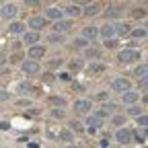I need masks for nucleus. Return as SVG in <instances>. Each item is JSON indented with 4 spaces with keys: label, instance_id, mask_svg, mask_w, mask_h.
Returning <instances> with one entry per match:
<instances>
[{
    "label": "nucleus",
    "instance_id": "473e14b6",
    "mask_svg": "<svg viewBox=\"0 0 148 148\" xmlns=\"http://www.w3.org/2000/svg\"><path fill=\"white\" fill-rule=\"evenodd\" d=\"M51 115H53V117H64V111H62V109H53Z\"/></svg>",
    "mask_w": 148,
    "mask_h": 148
},
{
    "label": "nucleus",
    "instance_id": "8fccbe9b",
    "mask_svg": "<svg viewBox=\"0 0 148 148\" xmlns=\"http://www.w3.org/2000/svg\"><path fill=\"white\" fill-rule=\"evenodd\" d=\"M146 29H148V21H146Z\"/></svg>",
    "mask_w": 148,
    "mask_h": 148
},
{
    "label": "nucleus",
    "instance_id": "58836bf2",
    "mask_svg": "<svg viewBox=\"0 0 148 148\" xmlns=\"http://www.w3.org/2000/svg\"><path fill=\"white\" fill-rule=\"evenodd\" d=\"M136 142H138V144H144V136H142V134H136Z\"/></svg>",
    "mask_w": 148,
    "mask_h": 148
},
{
    "label": "nucleus",
    "instance_id": "49530a36",
    "mask_svg": "<svg viewBox=\"0 0 148 148\" xmlns=\"http://www.w3.org/2000/svg\"><path fill=\"white\" fill-rule=\"evenodd\" d=\"M6 64V58H4V56H0V66H4Z\"/></svg>",
    "mask_w": 148,
    "mask_h": 148
},
{
    "label": "nucleus",
    "instance_id": "37998d69",
    "mask_svg": "<svg viewBox=\"0 0 148 148\" xmlns=\"http://www.w3.org/2000/svg\"><path fill=\"white\" fill-rule=\"evenodd\" d=\"M74 4H86V2H90V0H72Z\"/></svg>",
    "mask_w": 148,
    "mask_h": 148
},
{
    "label": "nucleus",
    "instance_id": "f3484780",
    "mask_svg": "<svg viewBox=\"0 0 148 148\" xmlns=\"http://www.w3.org/2000/svg\"><path fill=\"white\" fill-rule=\"evenodd\" d=\"M45 16H47V18H56V21H58V18H62V10L56 8V6H53V8H47V10H45Z\"/></svg>",
    "mask_w": 148,
    "mask_h": 148
},
{
    "label": "nucleus",
    "instance_id": "cd10ccee",
    "mask_svg": "<svg viewBox=\"0 0 148 148\" xmlns=\"http://www.w3.org/2000/svg\"><path fill=\"white\" fill-rule=\"evenodd\" d=\"M49 101H51V105H60V107L66 105V101H64L62 97H60V99H58V97H53V99H49Z\"/></svg>",
    "mask_w": 148,
    "mask_h": 148
},
{
    "label": "nucleus",
    "instance_id": "f8f14e48",
    "mask_svg": "<svg viewBox=\"0 0 148 148\" xmlns=\"http://www.w3.org/2000/svg\"><path fill=\"white\" fill-rule=\"evenodd\" d=\"M23 41H25L27 45H35V41H39V35H37V31L23 33Z\"/></svg>",
    "mask_w": 148,
    "mask_h": 148
},
{
    "label": "nucleus",
    "instance_id": "dca6fc26",
    "mask_svg": "<svg viewBox=\"0 0 148 148\" xmlns=\"http://www.w3.org/2000/svg\"><path fill=\"white\" fill-rule=\"evenodd\" d=\"M113 33H115V27H113V25H103L101 35L105 37V39H111V37H113Z\"/></svg>",
    "mask_w": 148,
    "mask_h": 148
},
{
    "label": "nucleus",
    "instance_id": "393cba45",
    "mask_svg": "<svg viewBox=\"0 0 148 148\" xmlns=\"http://www.w3.org/2000/svg\"><path fill=\"white\" fill-rule=\"evenodd\" d=\"M70 68H72L74 72H78V70L82 68V62H80V60H72V62H70Z\"/></svg>",
    "mask_w": 148,
    "mask_h": 148
},
{
    "label": "nucleus",
    "instance_id": "20e7f679",
    "mask_svg": "<svg viewBox=\"0 0 148 148\" xmlns=\"http://www.w3.org/2000/svg\"><path fill=\"white\" fill-rule=\"evenodd\" d=\"M101 125H103V121H101L99 115H90V117L86 119V130H88V134H95Z\"/></svg>",
    "mask_w": 148,
    "mask_h": 148
},
{
    "label": "nucleus",
    "instance_id": "1a4fd4ad",
    "mask_svg": "<svg viewBox=\"0 0 148 148\" xmlns=\"http://www.w3.org/2000/svg\"><path fill=\"white\" fill-rule=\"evenodd\" d=\"M29 27H31L33 31H39V29L45 27V21H43L41 16H31V18H29Z\"/></svg>",
    "mask_w": 148,
    "mask_h": 148
},
{
    "label": "nucleus",
    "instance_id": "09e8293b",
    "mask_svg": "<svg viewBox=\"0 0 148 148\" xmlns=\"http://www.w3.org/2000/svg\"><path fill=\"white\" fill-rule=\"evenodd\" d=\"M144 101H146V103H148V95H146V97H144Z\"/></svg>",
    "mask_w": 148,
    "mask_h": 148
},
{
    "label": "nucleus",
    "instance_id": "de8ad7c7",
    "mask_svg": "<svg viewBox=\"0 0 148 148\" xmlns=\"http://www.w3.org/2000/svg\"><path fill=\"white\" fill-rule=\"evenodd\" d=\"M144 134H146V136H148V125H146V130H144Z\"/></svg>",
    "mask_w": 148,
    "mask_h": 148
},
{
    "label": "nucleus",
    "instance_id": "a18cd8bd",
    "mask_svg": "<svg viewBox=\"0 0 148 148\" xmlns=\"http://www.w3.org/2000/svg\"><path fill=\"white\" fill-rule=\"evenodd\" d=\"M144 14H146L144 10H136V12H134V16H144Z\"/></svg>",
    "mask_w": 148,
    "mask_h": 148
},
{
    "label": "nucleus",
    "instance_id": "4c0bfd02",
    "mask_svg": "<svg viewBox=\"0 0 148 148\" xmlns=\"http://www.w3.org/2000/svg\"><path fill=\"white\" fill-rule=\"evenodd\" d=\"M70 127H72V130H76V132H80V130H82V127L78 125V121H72V123H70Z\"/></svg>",
    "mask_w": 148,
    "mask_h": 148
},
{
    "label": "nucleus",
    "instance_id": "6ab92c4d",
    "mask_svg": "<svg viewBox=\"0 0 148 148\" xmlns=\"http://www.w3.org/2000/svg\"><path fill=\"white\" fill-rule=\"evenodd\" d=\"M68 29H70V23H68V21H60V18L56 21V31L64 33V31H68Z\"/></svg>",
    "mask_w": 148,
    "mask_h": 148
},
{
    "label": "nucleus",
    "instance_id": "c9c22d12",
    "mask_svg": "<svg viewBox=\"0 0 148 148\" xmlns=\"http://www.w3.org/2000/svg\"><path fill=\"white\" fill-rule=\"evenodd\" d=\"M105 45H107V47H115L117 41H113V39H105Z\"/></svg>",
    "mask_w": 148,
    "mask_h": 148
},
{
    "label": "nucleus",
    "instance_id": "ea45409f",
    "mask_svg": "<svg viewBox=\"0 0 148 148\" xmlns=\"http://www.w3.org/2000/svg\"><path fill=\"white\" fill-rule=\"evenodd\" d=\"M18 90H21V92H27L29 86H27V84H18Z\"/></svg>",
    "mask_w": 148,
    "mask_h": 148
},
{
    "label": "nucleus",
    "instance_id": "b1692460",
    "mask_svg": "<svg viewBox=\"0 0 148 148\" xmlns=\"http://www.w3.org/2000/svg\"><path fill=\"white\" fill-rule=\"evenodd\" d=\"M146 29H136V31H132V33H130V35H132V37H136V39H142V37H146Z\"/></svg>",
    "mask_w": 148,
    "mask_h": 148
},
{
    "label": "nucleus",
    "instance_id": "f03ea898",
    "mask_svg": "<svg viewBox=\"0 0 148 148\" xmlns=\"http://www.w3.org/2000/svg\"><path fill=\"white\" fill-rule=\"evenodd\" d=\"M47 136H49V138H60V140H66V142L72 140V134H70V132H66V130H60V127L53 130L51 125L47 127Z\"/></svg>",
    "mask_w": 148,
    "mask_h": 148
},
{
    "label": "nucleus",
    "instance_id": "bb28decb",
    "mask_svg": "<svg viewBox=\"0 0 148 148\" xmlns=\"http://www.w3.org/2000/svg\"><path fill=\"white\" fill-rule=\"evenodd\" d=\"M138 125L146 127V125H148V115H138Z\"/></svg>",
    "mask_w": 148,
    "mask_h": 148
},
{
    "label": "nucleus",
    "instance_id": "6e6552de",
    "mask_svg": "<svg viewBox=\"0 0 148 148\" xmlns=\"http://www.w3.org/2000/svg\"><path fill=\"white\" fill-rule=\"evenodd\" d=\"M43 56H45V47L43 45H31L29 47V58L39 60V58H43Z\"/></svg>",
    "mask_w": 148,
    "mask_h": 148
},
{
    "label": "nucleus",
    "instance_id": "e433bc0d",
    "mask_svg": "<svg viewBox=\"0 0 148 148\" xmlns=\"http://www.w3.org/2000/svg\"><path fill=\"white\" fill-rule=\"evenodd\" d=\"M8 99V90H0V101H6Z\"/></svg>",
    "mask_w": 148,
    "mask_h": 148
},
{
    "label": "nucleus",
    "instance_id": "a211bd4d",
    "mask_svg": "<svg viewBox=\"0 0 148 148\" xmlns=\"http://www.w3.org/2000/svg\"><path fill=\"white\" fill-rule=\"evenodd\" d=\"M115 31H117L119 35H130V33H132V29H130L127 23H119V25L115 27Z\"/></svg>",
    "mask_w": 148,
    "mask_h": 148
},
{
    "label": "nucleus",
    "instance_id": "f704fd0d",
    "mask_svg": "<svg viewBox=\"0 0 148 148\" xmlns=\"http://www.w3.org/2000/svg\"><path fill=\"white\" fill-rule=\"evenodd\" d=\"M76 45H78V47H84V45H86V39H84V37H78V39H76Z\"/></svg>",
    "mask_w": 148,
    "mask_h": 148
},
{
    "label": "nucleus",
    "instance_id": "9b49d317",
    "mask_svg": "<svg viewBox=\"0 0 148 148\" xmlns=\"http://www.w3.org/2000/svg\"><path fill=\"white\" fill-rule=\"evenodd\" d=\"M138 97H140V95H138L136 90H125V92H121V99H123V103H127V105H130V103H136Z\"/></svg>",
    "mask_w": 148,
    "mask_h": 148
},
{
    "label": "nucleus",
    "instance_id": "c85d7f7f",
    "mask_svg": "<svg viewBox=\"0 0 148 148\" xmlns=\"http://www.w3.org/2000/svg\"><path fill=\"white\" fill-rule=\"evenodd\" d=\"M123 123H125V117H121V115L113 117V125H123Z\"/></svg>",
    "mask_w": 148,
    "mask_h": 148
},
{
    "label": "nucleus",
    "instance_id": "7ed1b4c3",
    "mask_svg": "<svg viewBox=\"0 0 148 148\" xmlns=\"http://www.w3.org/2000/svg\"><path fill=\"white\" fill-rule=\"evenodd\" d=\"M130 80L127 78H115L113 82H111V90H115V92H125V90H130Z\"/></svg>",
    "mask_w": 148,
    "mask_h": 148
},
{
    "label": "nucleus",
    "instance_id": "4468645a",
    "mask_svg": "<svg viewBox=\"0 0 148 148\" xmlns=\"http://www.w3.org/2000/svg\"><path fill=\"white\" fill-rule=\"evenodd\" d=\"M82 33H84V37H86V39H90V41H92V39H95V37L99 35V31H97V27H92V25H88V27H84V31H82Z\"/></svg>",
    "mask_w": 148,
    "mask_h": 148
},
{
    "label": "nucleus",
    "instance_id": "79ce46f5",
    "mask_svg": "<svg viewBox=\"0 0 148 148\" xmlns=\"http://www.w3.org/2000/svg\"><path fill=\"white\" fill-rule=\"evenodd\" d=\"M101 146H109V136H105V138L101 140Z\"/></svg>",
    "mask_w": 148,
    "mask_h": 148
},
{
    "label": "nucleus",
    "instance_id": "4be33fe9",
    "mask_svg": "<svg viewBox=\"0 0 148 148\" xmlns=\"http://www.w3.org/2000/svg\"><path fill=\"white\" fill-rule=\"evenodd\" d=\"M10 33H25V23H12Z\"/></svg>",
    "mask_w": 148,
    "mask_h": 148
},
{
    "label": "nucleus",
    "instance_id": "2f4dec72",
    "mask_svg": "<svg viewBox=\"0 0 148 148\" xmlns=\"http://www.w3.org/2000/svg\"><path fill=\"white\" fill-rule=\"evenodd\" d=\"M130 113H132V115H142V107H132Z\"/></svg>",
    "mask_w": 148,
    "mask_h": 148
},
{
    "label": "nucleus",
    "instance_id": "c756f323",
    "mask_svg": "<svg viewBox=\"0 0 148 148\" xmlns=\"http://www.w3.org/2000/svg\"><path fill=\"white\" fill-rule=\"evenodd\" d=\"M138 84H140V88H148V76L138 78Z\"/></svg>",
    "mask_w": 148,
    "mask_h": 148
},
{
    "label": "nucleus",
    "instance_id": "412c9836",
    "mask_svg": "<svg viewBox=\"0 0 148 148\" xmlns=\"http://www.w3.org/2000/svg\"><path fill=\"white\" fill-rule=\"evenodd\" d=\"M109 18H117V16H121V8H117V6H113V8H109L107 12H105Z\"/></svg>",
    "mask_w": 148,
    "mask_h": 148
},
{
    "label": "nucleus",
    "instance_id": "72a5a7b5",
    "mask_svg": "<svg viewBox=\"0 0 148 148\" xmlns=\"http://www.w3.org/2000/svg\"><path fill=\"white\" fill-rule=\"evenodd\" d=\"M115 109H117L115 103H107V105H105V111H115Z\"/></svg>",
    "mask_w": 148,
    "mask_h": 148
},
{
    "label": "nucleus",
    "instance_id": "9d476101",
    "mask_svg": "<svg viewBox=\"0 0 148 148\" xmlns=\"http://www.w3.org/2000/svg\"><path fill=\"white\" fill-rule=\"evenodd\" d=\"M0 14H2V18H6V21H8V18H14V14H16V6H14V4H6L2 10H0Z\"/></svg>",
    "mask_w": 148,
    "mask_h": 148
},
{
    "label": "nucleus",
    "instance_id": "2eb2a0df",
    "mask_svg": "<svg viewBox=\"0 0 148 148\" xmlns=\"http://www.w3.org/2000/svg\"><path fill=\"white\" fill-rule=\"evenodd\" d=\"M101 8H103V6H101L99 2H95V4H90V6L84 10V14H86V16H95V14H99V12H101Z\"/></svg>",
    "mask_w": 148,
    "mask_h": 148
},
{
    "label": "nucleus",
    "instance_id": "a878e982",
    "mask_svg": "<svg viewBox=\"0 0 148 148\" xmlns=\"http://www.w3.org/2000/svg\"><path fill=\"white\" fill-rule=\"evenodd\" d=\"M66 12H68L70 16H78V14H80V8H78V6H70V8H66Z\"/></svg>",
    "mask_w": 148,
    "mask_h": 148
},
{
    "label": "nucleus",
    "instance_id": "5701e85b",
    "mask_svg": "<svg viewBox=\"0 0 148 148\" xmlns=\"http://www.w3.org/2000/svg\"><path fill=\"white\" fill-rule=\"evenodd\" d=\"M47 41H49V43H60V41H62V33L56 31L53 35H49V37H47Z\"/></svg>",
    "mask_w": 148,
    "mask_h": 148
},
{
    "label": "nucleus",
    "instance_id": "0eeeda50",
    "mask_svg": "<svg viewBox=\"0 0 148 148\" xmlns=\"http://www.w3.org/2000/svg\"><path fill=\"white\" fill-rule=\"evenodd\" d=\"M21 70L25 74H37V72H39V64H37L35 60H29V62H23L21 64Z\"/></svg>",
    "mask_w": 148,
    "mask_h": 148
},
{
    "label": "nucleus",
    "instance_id": "ddd939ff",
    "mask_svg": "<svg viewBox=\"0 0 148 148\" xmlns=\"http://www.w3.org/2000/svg\"><path fill=\"white\" fill-rule=\"evenodd\" d=\"M86 72L92 74V76H97V74H103V72H105V64H90V66L86 68Z\"/></svg>",
    "mask_w": 148,
    "mask_h": 148
},
{
    "label": "nucleus",
    "instance_id": "39448f33",
    "mask_svg": "<svg viewBox=\"0 0 148 148\" xmlns=\"http://www.w3.org/2000/svg\"><path fill=\"white\" fill-rule=\"evenodd\" d=\"M74 111H76V113H88V111H90V101L88 99L74 101Z\"/></svg>",
    "mask_w": 148,
    "mask_h": 148
},
{
    "label": "nucleus",
    "instance_id": "aec40b11",
    "mask_svg": "<svg viewBox=\"0 0 148 148\" xmlns=\"http://www.w3.org/2000/svg\"><path fill=\"white\" fill-rule=\"evenodd\" d=\"M134 74H136L138 78H142V76H148V64H140V66L136 68V72H134Z\"/></svg>",
    "mask_w": 148,
    "mask_h": 148
},
{
    "label": "nucleus",
    "instance_id": "c03bdc74",
    "mask_svg": "<svg viewBox=\"0 0 148 148\" xmlns=\"http://www.w3.org/2000/svg\"><path fill=\"white\" fill-rule=\"evenodd\" d=\"M8 127H10V125H8L6 121H0V130H8Z\"/></svg>",
    "mask_w": 148,
    "mask_h": 148
},
{
    "label": "nucleus",
    "instance_id": "f257e3e1",
    "mask_svg": "<svg viewBox=\"0 0 148 148\" xmlns=\"http://www.w3.org/2000/svg\"><path fill=\"white\" fill-rule=\"evenodd\" d=\"M117 60H119L121 64H132V62L140 60V51H138V49H123V51H119Z\"/></svg>",
    "mask_w": 148,
    "mask_h": 148
},
{
    "label": "nucleus",
    "instance_id": "7c9ffc66",
    "mask_svg": "<svg viewBox=\"0 0 148 148\" xmlns=\"http://www.w3.org/2000/svg\"><path fill=\"white\" fill-rule=\"evenodd\" d=\"M86 58H99V51L97 49H86Z\"/></svg>",
    "mask_w": 148,
    "mask_h": 148
},
{
    "label": "nucleus",
    "instance_id": "a19ab883",
    "mask_svg": "<svg viewBox=\"0 0 148 148\" xmlns=\"http://www.w3.org/2000/svg\"><path fill=\"white\" fill-rule=\"evenodd\" d=\"M31 101H18V107H29Z\"/></svg>",
    "mask_w": 148,
    "mask_h": 148
},
{
    "label": "nucleus",
    "instance_id": "423d86ee",
    "mask_svg": "<svg viewBox=\"0 0 148 148\" xmlns=\"http://www.w3.org/2000/svg\"><path fill=\"white\" fill-rule=\"evenodd\" d=\"M115 140L121 144V146H125V144H130V140H132V132L130 130H117V134H115Z\"/></svg>",
    "mask_w": 148,
    "mask_h": 148
}]
</instances>
